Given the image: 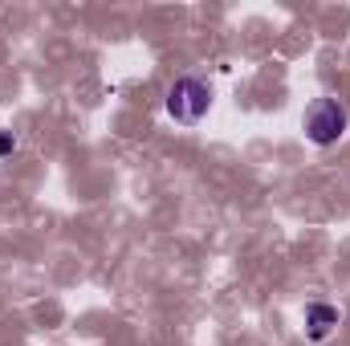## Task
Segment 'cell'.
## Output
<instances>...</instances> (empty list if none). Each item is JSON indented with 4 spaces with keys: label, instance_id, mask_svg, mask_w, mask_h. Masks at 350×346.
Wrapping results in <instances>:
<instances>
[{
    "label": "cell",
    "instance_id": "cell-2",
    "mask_svg": "<svg viewBox=\"0 0 350 346\" xmlns=\"http://www.w3.org/2000/svg\"><path fill=\"white\" fill-rule=\"evenodd\" d=\"M212 110V90L204 86L200 78H179L167 90V114L179 127H196L204 114Z\"/></svg>",
    "mask_w": 350,
    "mask_h": 346
},
{
    "label": "cell",
    "instance_id": "cell-1",
    "mask_svg": "<svg viewBox=\"0 0 350 346\" xmlns=\"http://www.w3.org/2000/svg\"><path fill=\"white\" fill-rule=\"evenodd\" d=\"M301 127H306V139L314 147H334L347 135V110H342L338 98H314L306 118H301Z\"/></svg>",
    "mask_w": 350,
    "mask_h": 346
},
{
    "label": "cell",
    "instance_id": "cell-3",
    "mask_svg": "<svg viewBox=\"0 0 350 346\" xmlns=\"http://www.w3.org/2000/svg\"><path fill=\"white\" fill-rule=\"evenodd\" d=\"M334 326H338V310H334L330 302L306 306V338H310V343H326V338L334 334Z\"/></svg>",
    "mask_w": 350,
    "mask_h": 346
},
{
    "label": "cell",
    "instance_id": "cell-4",
    "mask_svg": "<svg viewBox=\"0 0 350 346\" xmlns=\"http://www.w3.org/2000/svg\"><path fill=\"white\" fill-rule=\"evenodd\" d=\"M12 151H16V139L8 131H0V155H12Z\"/></svg>",
    "mask_w": 350,
    "mask_h": 346
}]
</instances>
